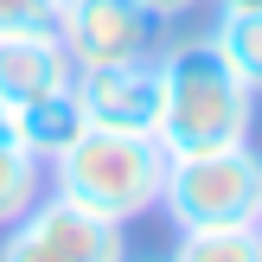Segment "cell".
Instances as JSON below:
<instances>
[{
  "label": "cell",
  "mask_w": 262,
  "mask_h": 262,
  "mask_svg": "<svg viewBox=\"0 0 262 262\" xmlns=\"http://www.w3.org/2000/svg\"><path fill=\"white\" fill-rule=\"evenodd\" d=\"M166 102H160V147L199 154V147H237L256 128V90L230 71V58L211 38L173 45L160 58Z\"/></svg>",
  "instance_id": "obj_1"
},
{
  "label": "cell",
  "mask_w": 262,
  "mask_h": 262,
  "mask_svg": "<svg viewBox=\"0 0 262 262\" xmlns=\"http://www.w3.org/2000/svg\"><path fill=\"white\" fill-rule=\"evenodd\" d=\"M71 77L77 64L58 32H0V102L7 109L45 96V90H71Z\"/></svg>",
  "instance_id": "obj_7"
},
{
  "label": "cell",
  "mask_w": 262,
  "mask_h": 262,
  "mask_svg": "<svg viewBox=\"0 0 262 262\" xmlns=\"http://www.w3.org/2000/svg\"><path fill=\"white\" fill-rule=\"evenodd\" d=\"M7 122H13V141H19L26 154H38V160H58V154L83 135L77 90H45V96H32V102H19V109H7Z\"/></svg>",
  "instance_id": "obj_8"
},
{
  "label": "cell",
  "mask_w": 262,
  "mask_h": 262,
  "mask_svg": "<svg viewBox=\"0 0 262 262\" xmlns=\"http://www.w3.org/2000/svg\"><path fill=\"white\" fill-rule=\"evenodd\" d=\"M0 141H13V122H7V102H0Z\"/></svg>",
  "instance_id": "obj_15"
},
{
  "label": "cell",
  "mask_w": 262,
  "mask_h": 262,
  "mask_svg": "<svg viewBox=\"0 0 262 262\" xmlns=\"http://www.w3.org/2000/svg\"><path fill=\"white\" fill-rule=\"evenodd\" d=\"M224 13H262V0H217Z\"/></svg>",
  "instance_id": "obj_14"
},
{
  "label": "cell",
  "mask_w": 262,
  "mask_h": 262,
  "mask_svg": "<svg viewBox=\"0 0 262 262\" xmlns=\"http://www.w3.org/2000/svg\"><path fill=\"white\" fill-rule=\"evenodd\" d=\"M135 7H141V13H147V19H154V26H173V19H186V13H192V7H199V0H135Z\"/></svg>",
  "instance_id": "obj_13"
},
{
  "label": "cell",
  "mask_w": 262,
  "mask_h": 262,
  "mask_svg": "<svg viewBox=\"0 0 262 262\" xmlns=\"http://www.w3.org/2000/svg\"><path fill=\"white\" fill-rule=\"evenodd\" d=\"M160 205L179 230L192 224H243L262 205V160L250 141L237 147H199V154H166V186Z\"/></svg>",
  "instance_id": "obj_3"
},
{
  "label": "cell",
  "mask_w": 262,
  "mask_h": 262,
  "mask_svg": "<svg viewBox=\"0 0 262 262\" xmlns=\"http://www.w3.org/2000/svg\"><path fill=\"white\" fill-rule=\"evenodd\" d=\"M0 256L7 262H115V256H128V237L115 217L45 186L32 199V211L0 230Z\"/></svg>",
  "instance_id": "obj_4"
},
{
  "label": "cell",
  "mask_w": 262,
  "mask_h": 262,
  "mask_svg": "<svg viewBox=\"0 0 262 262\" xmlns=\"http://www.w3.org/2000/svg\"><path fill=\"white\" fill-rule=\"evenodd\" d=\"M256 230H262V205H256Z\"/></svg>",
  "instance_id": "obj_16"
},
{
  "label": "cell",
  "mask_w": 262,
  "mask_h": 262,
  "mask_svg": "<svg viewBox=\"0 0 262 262\" xmlns=\"http://www.w3.org/2000/svg\"><path fill=\"white\" fill-rule=\"evenodd\" d=\"M45 186L102 211V217H115V224H135V217H147L160 205L166 147H160V135H128V128L83 122V135L58 160H45Z\"/></svg>",
  "instance_id": "obj_2"
},
{
  "label": "cell",
  "mask_w": 262,
  "mask_h": 262,
  "mask_svg": "<svg viewBox=\"0 0 262 262\" xmlns=\"http://www.w3.org/2000/svg\"><path fill=\"white\" fill-rule=\"evenodd\" d=\"M77 109L96 128H128V135H160V102H166V77L160 58H122V64H90L71 77Z\"/></svg>",
  "instance_id": "obj_5"
},
{
  "label": "cell",
  "mask_w": 262,
  "mask_h": 262,
  "mask_svg": "<svg viewBox=\"0 0 262 262\" xmlns=\"http://www.w3.org/2000/svg\"><path fill=\"white\" fill-rule=\"evenodd\" d=\"M38 192H45V160L26 154L19 141H0V230L32 211Z\"/></svg>",
  "instance_id": "obj_10"
},
{
  "label": "cell",
  "mask_w": 262,
  "mask_h": 262,
  "mask_svg": "<svg viewBox=\"0 0 262 262\" xmlns=\"http://www.w3.org/2000/svg\"><path fill=\"white\" fill-rule=\"evenodd\" d=\"M173 256H186V262H262V230H256V217H243V224H192V230H179Z\"/></svg>",
  "instance_id": "obj_9"
},
{
  "label": "cell",
  "mask_w": 262,
  "mask_h": 262,
  "mask_svg": "<svg viewBox=\"0 0 262 262\" xmlns=\"http://www.w3.org/2000/svg\"><path fill=\"white\" fill-rule=\"evenodd\" d=\"M0 32H58V0H0Z\"/></svg>",
  "instance_id": "obj_12"
},
{
  "label": "cell",
  "mask_w": 262,
  "mask_h": 262,
  "mask_svg": "<svg viewBox=\"0 0 262 262\" xmlns=\"http://www.w3.org/2000/svg\"><path fill=\"white\" fill-rule=\"evenodd\" d=\"M211 45L230 58V71L262 96V13H217Z\"/></svg>",
  "instance_id": "obj_11"
},
{
  "label": "cell",
  "mask_w": 262,
  "mask_h": 262,
  "mask_svg": "<svg viewBox=\"0 0 262 262\" xmlns=\"http://www.w3.org/2000/svg\"><path fill=\"white\" fill-rule=\"evenodd\" d=\"M160 26L135 0H58V38L77 71L90 64H122V58H154Z\"/></svg>",
  "instance_id": "obj_6"
}]
</instances>
